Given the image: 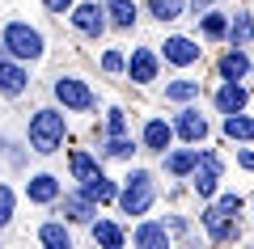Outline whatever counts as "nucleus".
Masks as SVG:
<instances>
[{
	"mask_svg": "<svg viewBox=\"0 0 254 249\" xmlns=\"http://www.w3.org/2000/svg\"><path fill=\"white\" fill-rule=\"evenodd\" d=\"M170 140H174V127L165 123V118H148V123H144V148L165 152V148H170Z\"/></svg>",
	"mask_w": 254,
	"mask_h": 249,
	"instance_id": "15",
	"label": "nucleus"
},
{
	"mask_svg": "<svg viewBox=\"0 0 254 249\" xmlns=\"http://www.w3.org/2000/svg\"><path fill=\"white\" fill-rule=\"evenodd\" d=\"M26 135H30V148H34L38 156H51V152L64 144V114L60 110H34Z\"/></svg>",
	"mask_w": 254,
	"mask_h": 249,
	"instance_id": "1",
	"label": "nucleus"
},
{
	"mask_svg": "<svg viewBox=\"0 0 254 249\" xmlns=\"http://www.w3.org/2000/svg\"><path fill=\"white\" fill-rule=\"evenodd\" d=\"M51 89H55V98L64 101V110H93V93H89V85H85V80L60 76Z\"/></svg>",
	"mask_w": 254,
	"mask_h": 249,
	"instance_id": "5",
	"label": "nucleus"
},
{
	"mask_svg": "<svg viewBox=\"0 0 254 249\" xmlns=\"http://www.w3.org/2000/svg\"><path fill=\"white\" fill-rule=\"evenodd\" d=\"M174 131H178L187 144H199L203 135H208V118H203L195 106H187V110L178 114V123H174Z\"/></svg>",
	"mask_w": 254,
	"mask_h": 249,
	"instance_id": "9",
	"label": "nucleus"
},
{
	"mask_svg": "<svg viewBox=\"0 0 254 249\" xmlns=\"http://www.w3.org/2000/svg\"><path fill=\"white\" fill-rule=\"evenodd\" d=\"M225 135L229 140H254V118H246L242 110L225 114Z\"/></svg>",
	"mask_w": 254,
	"mask_h": 249,
	"instance_id": "21",
	"label": "nucleus"
},
{
	"mask_svg": "<svg viewBox=\"0 0 254 249\" xmlns=\"http://www.w3.org/2000/svg\"><path fill=\"white\" fill-rule=\"evenodd\" d=\"M106 127H110V135H123V131H127V118H123V110H110Z\"/></svg>",
	"mask_w": 254,
	"mask_h": 249,
	"instance_id": "31",
	"label": "nucleus"
},
{
	"mask_svg": "<svg viewBox=\"0 0 254 249\" xmlns=\"http://www.w3.org/2000/svg\"><path fill=\"white\" fill-rule=\"evenodd\" d=\"M225 26H229V21L220 17V13H208V17H203V34H208V38H225Z\"/></svg>",
	"mask_w": 254,
	"mask_h": 249,
	"instance_id": "29",
	"label": "nucleus"
},
{
	"mask_svg": "<svg viewBox=\"0 0 254 249\" xmlns=\"http://www.w3.org/2000/svg\"><path fill=\"white\" fill-rule=\"evenodd\" d=\"M190 4H195V13H203V9L212 4V0H190Z\"/></svg>",
	"mask_w": 254,
	"mask_h": 249,
	"instance_id": "36",
	"label": "nucleus"
},
{
	"mask_svg": "<svg viewBox=\"0 0 254 249\" xmlns=\"http://www.w3.org/2000/svg\"><path fill=\"white\" fill-rule=\"evenodd\" d=\"M72 26L81 30V34L98 38L102 30H106V9H98V4H72Z\"/></svg>",
	"mask_w": 254,
	"mask_h": 249,
	"instance_id": "8",
	"label": "nucleus"
},
{
	"mask_svg": "<svg viewBox=\"0 0 254 249\" xmlns=\"http://www.w3.org/2000/svg\"><path fill=\"white\" fill-rule=\"evenodd\" d=\"M153 199H157V190H153V173L131 169V173H127V186L119 190V207H123L127 215H144L148 207H153Z\"/></svg>",
	"mask_w": 254,
	"mask_h": 249,
	"instance_id": "3",
	"label": "nucleus"
},
{
	"mask_svg": "<svg viewBox=\"0 0 254 249\" xmlns=\"http://www.w3.org/2000/svg\"><path fill=\"white\" fill-rule=\"evenodd\" d=\"M13 220V190L9 186H0V228Z\"/></svg>",
	"mask_w": 254,
	"mask_h": 249,
	"instance_id": "30",
	"label": "nucleus"
},
{
	"mask_svg": "<svg viewBox=\"0 0 254 249\" xmlns=\"http://www.w3.org/2000/svg\"><path fill=\"white\" fill-rule=\"evenodd\" d=\"M216 211H225V215H237V211H242V199H237V195H225V199L216 203Z\"/></svg>",
	"mask_w": 254,
	"mask_h": 249,
	"instance_id": "33",
	"label": "nucleus"
},
{
	"mask_svg": "<svg viewBox=\"0 0 254 249\" xmlns=\"http://www.w3.org/2000/svg\"><path fill=\"white\" fill-rule=\"evenodd\" d=\"M148 13L157 21H174V17H182V0H148Z\"/></svg>",
	"mask_w": 254,
	"mask_h": 249,
	"instance_id": "26",
	"label": "nucleus"
},
{
	"mask_svg": "<svg viewBox=\"0 0 254 249\" xmlns=\"http://www.w3.org/2000/svg\"><path fill=\"white\" fill-rule=\"evenodd\" d=\"M93 169H98V156H89V152H72V173H76V178H89Z\"/></svg>",
	"mask_w": 254,
	"mask_h": 249,
	"instance_id": "28",
	"label": "nucleus"
},
{
	"mask_svg": "<svg viewBox=\"0 0 254 249\" xmlns=\"http://www.w3.org/2000/svg\"><path fill=\"white\" fill-rule=\"evenodd\" d=\"M0 47H4L13 59H43V34H38L30 21H9L4 34H0Z\"/></svg>",
	"mask_w": 254,
	"mask_h": 249,
	"instance_id": "2",
	"label": "nucleus"
},
{
	"mask_svg": "<svg viewBox=\"0 0 254 249\" xmlns=\"http://www.w3.org/2000/svg\"><path fill=\"white\" fill-rule=\"evenodd\" d=\"M246 72H250V55H246L242 47H229V51L220 55V76L225 80H242Z\"/></svg>",
	"mask_w": 254,
	"mask_h": 249,
	"instance_id": "13",
	"label": "nucleus"
},
{
	"mask_svg": "<svg viewBox=\"0 0 254 249\" xmlns=\"http://www.w3.org/2000/svg\"><path fill=\"white\" fill-rule=\"evenodd\" d=\"M216 182H220V160H216V152H199V156H195V169H190V186H195V195H199V199H212V195H216Z\"/></svg>",
	"mask_w": 254,
	"mask_h": 249,
	"instance_id": "4",
	"label": "nucleus"
},
{
	"mask_svg": "<svg viewBox=\"0 0 254 249\" xmlns=\"http://www.w3.org/2000/svg\"><path fill=\"white\" fill-rule=\"evenodd\" d=\"M199 51H203V47H195V43H190V38H165V59H170V63H178V68H187V63H195V59H199Z\"/></svg>",
	"mask_w": 254,
	"mask_h": 249,
	"instance_id": "11",
	"label": "nucleus"
},
{
	"mask_svg": "<svg viewBox=\"0 0 254 249\" xmlns=\"http://www.w3.org/2000/svg\"><path fill=\"white\" fill-rule=\"evenodd\" d=\"M60 211H64V220H72V224H89L93 215H98L93 211V199H85V195H64Z\"/></svg>",
	"mask_w": 254,
	"mask_h": 249,
	"instance_id": "14",
	"label": "nucleus"
},
{
	"mask_svg": "<svg viewBox=\"0 0 254 249\" xmlns=\"http://www.w3.org/2000/svg\"><path fill=\"white\" fill-rule=\"evenodd\" d=\"M38 241H43V245H51V249H68V245H72V232H68V224L51 220V224H43V228H38Z\"/></svg>",
	"mask_w": 254,
	"mask_h": 249,
	"instance_id": "18",
	"label": "nucleus"
},
{
	"mask_svg": "<svg viewBox=\"0 0 254 249\" xmlns=\"http://www.w3.org/2000/svg\"><path fill=\"white\" fill-rule=\"evenodd\" d=\"M203 224H208V232H212L216 241H229V237H237V228L229 224V215H225V211H216V207H208V211H203Z\"/></svg>",
	"mask_w": 254,
	"mask_h": 249,
	"instance_id": "20",
	"label": "nucleus"
},
{
	"mask_svg": "<svg viewBox=\"0 0 254 249\" xmlns=\"http://www.w3.org/2000/svg\"><path fill=\"white\" fill-rule=\"evenodd\" d=\"M102 68L106 72H123V51H106L102 55Z\"/></svg>",
	"mask_w": 254,
	"mask_h": 249,
	"instance_id": "32",
	"label": "nucleus"
},
{
	"mask_svg": "<svg viewBox=\"0 0 254 249\" xmlns=\"http://www.w3.org/2000/svg\"><path fill=\"white\" fill-rule=\"evenodd\" d=\"M131 152H136V144L127 140V135H110V140L102 144V156H119V160H127Z\"/></svg>",
	"mask_w": 254,
	"mask_h": 249,
	"instance_id": "27",
	"label": "nucleus"
},
{
	"mask_svg": "<svg viewBox=\"0 0 254 249\" xmlns=\"http://www.w3.org/2000/svg\"><path fill=\"white\" fill-rule=\"evenodd\" d=\"M26 199L30 203H55V199H60V182H55L51 173H38V178L26 182Z\"/></svg>",
	"mask_w": 254,
	"mask_h": 249,
	"instance_id": "12",
	"label": "nucleus"
},
{
	"mask_svg": "<svg viewBox=\"0 0 254 249\" xmlns=\"http://www.w3.org/2000/svg\"><path fill=\"white\" fill-rule=\"evenodd\" d=\"M225 34H229V47H246V43H250V34H254L250 13H233V21L225 26Z\"/></svg>",
	"mask_w": 254,
	"mask_h": 249,
	"instance_id": "19",
	"label": "nucleus"
},
{
	"mask_svg": "<svg viewBox=\"0 0 254 249\" xmlns=\"http://www.w3.org/2000/svg\"><path fill=\"white\" fill-rule=\"evenodd\" d=\"M43 4H47V9H51V13H68V9H72V4H76V0H43Z\"/></svg>",
	"mask_w": 254,
	"mask_h": 249,
	"instance_id": "34",
	"label": "nucleus"
},
{
	"mask_svg": "<svg viewBox=\"0 0 254 249\" xmlns=\"http://www.w3.org/2000/svg\"><path fill=\"white\" fill-rule=\"evenodd\" d=\"M89 224H93V241H102V245H110V249L123 245V232H119L115 224H106V220H89Z\"/></svg>",
	"mask_w": 254,
	"mask_h": 249,
	"instance_id": "25",
	"label": "nucleus"
},
{
	"mask_svg": "<svg viewBox=\"0 0 254 249\" xmlns=\"http://www.w3.org/2000/svg\"><path fill=\"white\" fill-rule=\"evenodd\" d=\"M242 106H246V89L237 85V80H225L220 93H216V110L220 114H233V110H242Z\"/></svg>",
	"mask_w": 254,
	"mask_h": 249,
	"instance_id": "16",
	"label": "nucleus"
},
{
	"mask_svg": "<svg viewBox=\"0 0 254 249\" xmlns=\"http://www.w3.org/2000/svg\"><path fill=\"white\" fill-rule=\"evenodd\" d=\"M110 21H115L119 30H131L136 26V0H110Z\"/></svg>",
	"mask_w": 254,
	"mask_h": 249,
	"instance_id": "23",
	"label": "nucleus"
},
{
	"mask_svg": "<svg viewBox=\"0 0 254 249\" xmlns=\"http://www.w3.org/2000/svg\"><path fill=\"white\" fill-rule=\"evenodd\" d=\"M127 76L136 80V85H148V80H157V55L148 51V47H136L131 51V59H123Z\"/></svg>",
	"mask_w": 254,
	"mask_h": 249,
	"instance_id": "7",
	"label": "nucleus"
},
{
	"mask_svg": "<svg viewBox=\"0 0 254 249\" xmlns=\"http://www.w3.org/2000/svg\"><path fill=\"white\" fill-rule=\"evenodd\" d=\"M165 156V152H161ZM195 156H199V148H182V152H170V156H165V173H190L195 169Z\"/></svg>",
	"mask_w": 254,
	"mask_h": 249,
	"instance_id": "22",
	"label": "nucleus"
},
{
	"mask_svg": "<svg viewBox=\"0 0 254 249\" xmlns=\"http://www.w3.org/2000/svg\"><path fill=\"white\" fill-rule=\"evenodd\" d=\"M21 89H26V68H21V59H13V55L0 47V93H4V98H17Z\"/></svg>",
	"mask_w": 254,
	"mask_h": 249,
	"instance_id": "6",
	"label": "nucleus"
},
{
	"mask_svg": "<svg viewBox=\"0 0 254 249\" xmlns=\"http://www.w3.org/2000/svg\"><path fill=\"white\" fill-rule=\"evenodd\" d=\"M199 98V80H170V85H165V101H195Z\"/></svg>",
	"mask_w": 254,
	"mask_h": 249,
	"instance_id": "24",
	"label": "nucleus"
},
{
	"mask_svg": "<svg viewBox=\"0 0 254 249\" xmlns=\"http://www.w3.org/2000/svg\"><path fill=\"white\" fill-rule=\"evenodd\" d=\"M81 195H85V199H93V203H110L119 190H115V182H110L102 169H93L89 178H81Z\"/></svg>",
	"mask_w": 254,
	"mask_h": 249,
	"instance_id": "10",
	"label": "nucleus"
},
{
	"mask_svg": "<svg viewBox=\"0 0 254 249\" xmlns=\"http://www.w3.org/2000/svg\"><path fill=\"white\" fill-rule=\"evenodd\" d=\"M131 241H136L140 249H165V245H170V237H165L161 224H140V228L131 232Z\"/></svg>",
	"mask_w": 254,
	"mask_h": 249,
	"instance_id": "17",
	"label": "nucleus"
},
{
	"mask_svg": "<svg viewBox=\"0 0 254 249\" xmlns=\"http://www.w3.org/2000/svg\"><path fill=\"white\" fill-rule=\"evenodd\" d=\"M237 160H242L246 169H254V152H242V156H237Z\"/></svg>",
	"mask_w": 254,
	"mask_h": 249,
	"instance_id": "35",
	"label": "nucleus"
}]
</instances>
